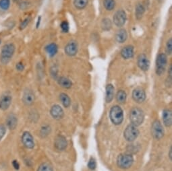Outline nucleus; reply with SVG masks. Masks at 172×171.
Instances as JSON below:
<instances>
[{
	"label": "nucleus",
	"instance_id": "obj_17",
	"mask_svg": "<svg viewBox=\"0 0 172 171\" xmlns=\"http://www.w3.org/2000/svg\"><path fill=\"white\" fill-rule=\"evenodd\" d=\"M51 116L55 119H61L63 117V111L60 105H54L50 111Z\"/></svg>",
	"mask_w": 172,
	"mask_h": 171
},
{
	"label": "nucleus",
	"instance_id": "obj_39",
	"mask_svg": "<svg viewBox=\"0 0 172 171\" xmlns=\"http://www.w3.org/2000/svg\"><path fill=\"white\" fill-rule=\"evenodd\" d=\"M25 68V66L23 62H18L16 63V69L19 72H23Z\"/></svg>",
	"mask_w": 172,
	"mask_h": 171
},
{
	"label": "nucleus",
	"instance_id": "obj_14",
	"mask_svg": "<svg viewBox=\"0 0 172 171\" xmlns=\"http://www.w3.org/2000/svg\"><path fill=\"white\" fill-rule=\"evenodd\" d=\"M65 53L66 54L72 57L76 55L78 53V44L75 41H70L65 47Z\"/></svg>",
	"mask_w": 172,
	"mask_h": 171
},
{
	"label": "nucleus",
	"instance_id": "obj_41",
	"mask_svg": "<svg viewBox=\"0 0 172 171\" xmlns=\"http://www.w3.org/2000/svg\"><path fill=\"white\" fill-rule=\"evenodd\" d=\"M40 21H41V17H39L38 18V20H37V28H38L39 26V23H40Z\"/></svg>",
	"mask_w": 172,
	"mask_h": 171
},
{
	"label": "nucleus",
	"instance_id": "obj_3",
	"mask_svg": "<svg viewBox=\"0 0 172 171\" xmlns=\"http://www.w3.org/2000/svg\"><path fill=\"white\" fill-rule=\"evenodd\" d=\"M110 119L114 125H120L123 121V111L119 106H113L110 111Z\"/></svg>",
	"mask_w": 172,
	"mask_h": 171
},
{
	"label": "nucleus",
	"instance_id": "obj_36",
	"mask_svg": "<svg viewBox=\"0 0 172 171\" xmlns=\"http://www.w3.org/2000/svg\"><path fill=\"white\" fill-rule=\"evenodd\" d=\"M29 7V3L26 1H22L19 3V8L22 10H26Z\"/></svg>",
	"mask_w": 172,
	"mask_h": 171
},
{
	"label": "nucleus",
	"instance_id": "obj_31",
	"mask_svg": "<svg viewBox=\"0 0 172 171\" xmlns=\"http://www.w3.org/2000/svg\"><path fill=\"white\" fill-rule=\"evenodd\" d=\"M50 131H51V128H50L49 126L45 125L41 127L40 131V135L43 137H45L50 133Z\"/></svg>",
	"mask_w": 172,
	"mask_h": 171
},
{
	"label": "nucleus",
	"instance_id": "obj_32",
	"mask_svg": "<svg viewBox=\"0 0 172 171\" xmlns=\"http://www.w3.org/2000/svg\"><path fill=\"white\" fill-rule=\"evenodd\" d=\"M37 171H53V168L49 163H43L38 166Z\"/></svg>",
	"mask_w": 172,
	"mask_h": 171
},
{
	"label": "nucleus",
	"instance_id": "obj_9",
	"mask_svg": "<svg viewBox=\"0 0 172 171\" xmlns=\"http://www.w3.org/2000/svg\"><path fill=\"white\" fill-rule=\"evenodd\" d=\"M22 100H23V102L26 106H31L34 104L35 100V96L32 90L29 88L24 90Z\"/></svg>",
	"mask_w": 172,
	"mask_h": 171
},
{
	"label": "nucleus",
	"instance_id": "obj_8",
	"mask_svg": "<svg viewBox=\"0 0 172 171\" xmlns=\"http://www.w3.org/2000/svg\"><path fill=\"white\" fill-rule=\"evenodd\" d=\"M113 22L116 26L122 27L126 24L127 16L126 13L123 10H118L113 16Z\"/></svg>",
	"mask_w": 172,
	"mask_h": 171
},
{
	"label": "nucleus",
	"instance_id": "obj_2",
	"mask_svg": "<svg viewBox=\"0 0 172 171\" xmlns=\"http://www.w3.org/2000/svg\"><path fill=\"white\" fill-rule=\"evenodd\" d=\"M145 115L143 111L139 108L135 107L132 108L130 113V120L132 124L135 126H139L143 122Z\"/></svg>",
	"mask_w": 172,
	"mask_h": 171
},
{
	"label": "nucleus",
	"instance_id": "obj_10",
	"mask_svg": "<svg viewBox=\"0 0 172 171\" xmlns=\"http://www.w3.org/2000/svg\"><path fill=\"white\" fill-rule=\"evenodd\" d=\"M137 64L139 68L143 71H147L150 66L148 57L145 54H140L137 58Z\"/></svg>",
	"mask_w": 172,
	"mask_h": 171
},
{
	"label": "nucleus",
	"instance_id": "obj_19",
	"mask_svg": "<svg viewBox=\"0 0 172 171\" xmlns=\"http://www.w3.org/2000/svg\"><path fill=\"white\" fill-rule=\"evenodd\" d=\"M163 123L166 127H170L172 124V113L170 109H165L163 113Z\"/></svg>",
	"mask_w": 172,
	"mask_h": 171
},
{
	"label": "nucleus",
	"instance_id": "obj_7",
	"mask_svg": "<svg viewBox=\"0 0 172 171\" xmlns=\"http://www.w3.org/2000/svg\"><path fill=\"white\" fill-rule=\"evenodd\" d=\"M152 134L154 138L156 139H161L164 136V130H163V126L159 121L156 120L152 123Z\"/></svg>",
	"mask_w": 172,
	"mask_h": 171
},
{
	"label": "nucleus",
	"instance_id": "obj_22",
	"mask_svg": "<svg viewBox=\"0 0 172 171\" xmlns=\"http://www.w3.org/2000/svg\"><path fill=\"white\" fill-rule=\"evenodd\" d=\"M45 49L47 53L49 55V56H50V57H54V56L56 55V53H57L58 47L56 44L52 43L49 44L48 45H47L45 47Z\"/></svg>",
	"mask_w": 172,
	"mask_h": 171
},
{
	"label": "nucleus",
	"instance_id": "obj_29",
	"mask_svg": "<svg viewBox=\"0 0 172 171\" xmlns=\"http://www.w3.org/2000/svg\"><path fill=\"white\" fill-rule=\"evenodd\" d=\"M103 5L107 11H112L115 7V0H103Z\"/></svg>",
	"mask_w": 172,
	"mask_h": 171
},
{
	"label": "nucleus",
	"instance_id": "obj_24",
	"mask_svg": "<svg viewBox=\"0 0 172 171\" xmlns=\"http://www.w3.org/2000/svg\"><path fill=\"white\" fill-rule=\"evenodd\" d=\"M145 12V8L144 5L142 4H138L136 7V11H135V15L137 17V20H140L142 18L144 13Z\"/></svg>",
	"mask_w": 172,
	"mask_h": 171
},
{
	"label": "nucleus",
	"instance_id": "obj_33",
	"mask_svg": "<svg viewBox=\"0 0 172 171\" xmlns=\"http://www.w3.org/2000/svg\"><path fill=\"white\" fill-rule=\"evenodd\" d=\"M31 21V17L30 16H29V17H27L25 18L24 20H23V21L20 24V26H19V29H20V30H23L24 29H26V28L28 26V25L29 24V23Z\"/></svg>",
	"mask_w": 172,
	"mask_h": 171
},
{
	"label": "nucleus",
	"instance_id": "obj_6",
	"mask_svg": "<svg viewBox=\"0 0 172 171\" xmlns=\"http://www.w3.org/2000/svg\"><path fill=\"white\" fill-rule=\"evenodd\" d=\"M139 134V131L137 126L134 125H129L124 131V137L127 141L133 142L137 138Z\"/></svg>",
	"mask_w": 172,
	"mask_h": 171
},
{
	"label": "nucleus",
	"instance_id": "obj_40",
	"mask_svg": "<svg viewBox=\"0 0 172 171\" xmlns=\"http://www.w3.org/2000/svg\"><path fill=\"white\" fill-rule=\"evenodd\" d=\"M12 165H13L14 168V169L16 170H18L19 168H20V165H19V163L16 160H14L12 162Z\"/></svg>",
	"mask_w": 172,
	"mask_h": 171
},
{
	"label": "nucleus",
	"instance_id": "obj_43",
	"mask_svg": "<svg viewBox=\"0 0 172 171\" xmlns=\"http://www.w3.org/2000/svg\"><path fill=\"white\" fill-rule=\"evenodd\" d=\"M13 1L16 2V3H20V2H21L22 1H23V0H13Z\"/></svg>",
	"mask_w": 172,
	"mask_h": 171
},
{
	"label": "nucleus",
	"instance_id": "obj_5",
	"mask_svg": "<svg viewBox=\"0 0 172 171\" xmlns=\"http://www.w3.org/2000/svg\"><path fill=\"white\" fill-rule=\"evenodd\" d=\"M118 166L123 169H127L132 166L134 162L133 156L130 154H123L118 156Z\"/></svg>",
	"mask_w": 172,
	"mask_h": 171
},
{
	"label": "nucleus",
	"instance_id": "obj_25",
	"mask_svg": "<svg viewBox=\"0 0 172 171\" xmlns=\"http://www.w3.org/2000/svg\"><path fill=\"white\" fill-rule=\"evenodd\" d=\"M88 0H74V7L78 10H82L87 6Z\"/></svg>",
	"mask_w": 172,
	"mask_h": 171
},
{
	"label": "nucleus",
	"instance_id": "obj_11",
	"mask_svg": "<svg viewBox=\"0 0 172 171\" xmlns=\"http://www.w3.org/2000/svg\"><path fill=\"white\" fill-rule=\"evenodd\" d=\"M12 96L10 94H4L0 98V109L5 111L10 107L12 104Z\"/></svg>",
	"mask_w": 172,
	"mask_h": 171
},
{
	"label": "nucleus",
	"instance_id": "obj_23",
	"mask_svg": "<svg viewBox=\"0 0 172 171\" xmlns=\"http://www.w3.org/2000/svg\"><path fill=\"white\" fill-rule=\"evenodd\" d=\"M57 82L59 84L62 88H70L72 86V83L71 80H69L68 78L66 77H60L57 80Z\"/></svg>",
	"mask_w": 172,
	"mask_h": 171
},
{
	"label": "nucleus",
	"instance_id": "obj_18",
	"mask_svg": "<svg viewBox=\"0 0 172 171\" xmlns=\"http://www.w3.org/2000/svg\"><path fill=\"white\" fill-rule=\"evenodd\" d=\"M18 119L17 117L14 114H10L8 116L6 119V124L10 130H15L16 126H17Z\"/></svg>",
	"mask_w": 172,
	"mask_h": 171
},
{
	"label": "nucleus",
	"instance_id": "obj_12",
	"mask_svg": "<svg viewBox=\"0 0 172 171\" xmlns=\"http://www.w3.org/2000/svg\"><path fill=\"white\" fill-rule=\"evenodd\" d=\"M22 142H23L24 146L26 148H29V149H32L35 146L34 139H33L31 134L28 131H25L23 134Z\"/></svg>",
	"mask_w": 172,
	"mask_h": 171
},
{
	"label": "nucleus",
	"instance_id": "obj_1",
	"mask_svg": "<svg viewBox=\"0 0 172 171\" xmlns=\"http://www.w3.org/2000/svg\"><path fill=\"white\" fill-rule=\"evenodd\" d=\"M16 51V46L12 43L5 44L2 47L1 53H0V62L3 65H7L12 60Z\"/></svg>",
	"mask_w": 172,
	"mask_h": 171
},
{
	"label": "nucleus",
	"instance_id": "obj_27",
	"mask_svg": "<svg viewBox=\"0 0 172 171\" xmlns=\"http://www.w3.org/2000/svg\"><path fill=\"white\" fill-rule=\"evenodd\" d=\"M101 26L103 30H109L112 27V22L109 18H104L102 20Z\"/></svg>",
	"mask_w": 172,
	"mask_h": 171
},
{
	"label": "nucleus",
	"instance_id": "obj_13",
	"mask_svg": "<svg viewBox=\"0 0 172 171\" xmlns=\"http://www.w3.org/2000/svg\"><path fill=\"white\" fill-rule=\"evenodd\" d=\"M132 98L135 102L141 103L146 99V93L142 88H136L132 92Z\"/></svg>",
	"mask_w": 172,
	"mask_h": 171
},
{
	"label": "nucleus",
	"instance_id": "obj_35",
	"mask_svg": "<svg viewBox=\"0 0 172 171\" xmlns=\"http://www.w3.org/2000/svg\"><path fill=\"white\" fill-rule=\"evenodd\" d=\"M61 29L63 32H68L69 31V24L66 21H63L61 24Z\"/></svg>",
	"mask_w": 172,
	"mask_h": 171
},
{
	"label": "nucleus",
	"instance_id": "obj_38",
	"mask_svg": "<svg viewBox=\"0 0 172 171\" xmlns=\"http://www.w3.org/2000/svg\"><path fill=\"white\" fill-rule=\"evenodd\" d=\"M6 132V128L4 125H0V140H1L5 136Z\"/></svg>",
	"mask_w": 172,
	"mask_h": 171
},
{
	"label": "nucleus",
	"instance_id": "obj_44",
	"mask_svg": "<svg viewBox=\"0 0 172 171\" xmlns=\"http://www.w3.org/2000/svg\"><path fill=\"white\" fill-rule=\"evenodd\" d=\"M0 43H1V40H0Z\"/></svg>",
	"mask_w": 172,
	"mask_h": 171
},
{
	"label": "nucleus",
	"instance_id": "obj_21",
	"mask_svg": "<svg viewBox=\"0 0 172 171\" xmlns=\"http://www.w3.org/2000/svg\"><path fill=\"white\" fill-rule=\"evenodd\" d=\"M114 96V87L112 84H107L106 86V99L107 102H111L113 99Z\"/></svg>",
	"mask_w": 172,
	"mask_h": 171
},
{
	"label": "nucleus",
	"instance_id": "obj_42",
	"mask_svg": "<svg viewBox=\"0 0 172 171\" xmlns=\"http://www.w3.org/2000/svg\"><path fill=\"white\" fill-rule=\"evenodd\" d=\"M169 156H170V160H171V157H172V149H171V148H170V154H169Z\"/></svg>",
	"mask_w": 172,
	"mask_h": 171
},
{
	"label": "nucleus",
	"instance_id": "obj_20",
	"mask_svg": "<svg viewBox=\"0 0 172 171\" xmlns=\"http://www.w3.org/2000/svg\"><path fill=\"white\" fill-rule=\"evenodd\" d=\"M127 38V33L125 29L119 30L115 34V40L119 43H124Z\"/></svg>",
	"mask_w": 172,
	"mask_h": 171
},
{
	"label": "nucleus",
	"instance_id": "obj_26",
	"mask_svg": "<svg viewBox=\"0 0 172 171\" xmlns=\"http://www.w3.org/2000/svg\"><path fill=\"white\" fill-rule=\"evenodd\" d=\"M60 99L61 102H62V105L64 106V107L68 108L70 106L71 104V100L67 94L65 93H62L60 95Z\"/></svg>",
	"mask_w": 172,
	"mask_h": 171
},
{
	"label": "nucleus",
	"instance_id": "obj_15",
	"mask_svg": "<svg viewBox=\"0 0 172 171\" xmlns=\"http://www.w3.org/2000/svg\"><path fill=\"white\" fill-rule=\"evenodd\" d=\"M120 54L121 57L125 59V60H129V59L132 58L134 55V47L131 45L124 47V48L121 50Z\"/></svg>",
	"mask_w": 172,
	"mask_h": 171
},
{
	"label": "nucleus",
	"instance_id": "obj_28",
	"mask_svg": "<svg viewBox=\"0 0 172 171\" xmlns=\"http://www.w3.org/2000/svg\"><path fill=\"white\" fill-rule=\"evenodd\" d=\"M127 99V94L124 90H119L116 94V100L119 103H124Z\"/></svg>",
	"mask_w": 172,
	"mask_h": 171
},
{
	"label": "nucleus",
	"instance_id": "obj_37",
	"mask_svg": "<svg viewBox=\"0 0 172 171\" xmlns=\"http://www.w3.org/2000/svg\"><path fill=\"white\" fill-rule=\"evenodd\" d=\"M88 166L91 170H95L96 169L97 163H96V161L95 160V159H94V158H91L89 162H88Z\"/></svg>",
	"mask_w": 172,
	"mask_h": 171
},
{
	"label": "nucleus",
	"instance_id": "obj_34",
	"mask_svg": "<svg viewBox=\"0 0 172 171\" xmlns=\"http://www.w3.org/2000/svg\"><path fill=\"white\" fill-rule=\"evenodd\" d=\"M165 51L166 53H167V55H170L172 53V39L170 38L167 41V43H166V47H165Z\"/></svg>",
	"mask_w": 172,
	"mask_h": 171
},
{
	"label": "nucleus",
	"instance_id": "obj_4",
	"mask_svg": "<svg viewBox=\"0 0 172 171\" xmlns=\"http://www.w3.org/2000/svg\"><path fill=\"white\" fill-rule=\"evenodd\" d=\"M167 64V56L165 53H160L158 55L156 60V74L161 75L165 72Z\"/></svg>",
	"mask_w": 172,
	"mask_h": 171
},
{
	"label": "nucleus",
	"instance_id": "obj_16",
	"mask_svg": "<svg viewBox=\"0 0 172 171\" xmlns=\"http://www.w3.org/2000/svg\"><path fill=\"white\" fill-rule=\"evenodd\" d=\"M54 145L57 150H63L67 147V141L65 137L62 136H58L55 139Z\"/></svg>",
	"mask_w": 172,
	"mask_h": 171
},
{
	"label": "nucleus",
	"instance_id": "obj_30",
	"mask_svg": "<svg viewBox=\"0 0 172 171\" xmlns=\"http://www.w3.org/2000/svg\"><path fill=\"white\" fill-rule=\"evenodd\" d=\"M10 0H0V9L6 11L10 7Z\"/></svg>",
	"mask_w": 172,
	"mask_h": 171
}]
</instances>
